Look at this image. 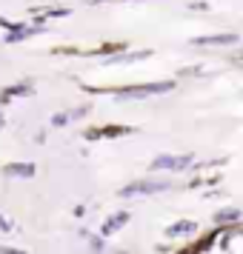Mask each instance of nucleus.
I'll return each mask as SVG.
<instances>
[{
	"label": "nucleus",
	"mask_w": 243,
	"mask_h": 254,
	"mask_svg": "<svg viewBox=\"0 0 243 254\" xmlns=\"http://www.w3.org/2000/svg\"><path fill=\"white\" fill-rule=\"evenodd\" d=\"M166 189H169L166 180H138V183L123 186L117 194H120V197H135V194H155V191H166Z\"/></svg>",
	"instance_id": "obj_1"
},
{
	"label": "nucleus",
	"mask_w": 243,
	"mask_h": 254,
	"mask_svg": "<svg viewBox=\"0 0 243 254\" xmlns=\"http://www.w3.org/2000/svg\"><path fill=\"white\" fill-rule=\"evenodd\" d=\"M172 80L166 83H149V86H132V89H115V94L120 97H149V94H163V92H172Z\"/></svg>",
	"instance_id": "obj_2"
},
{
	"label": "nucleus",
	"mask_w": 243,
	"mask_h": 254,
	"mask_svg": "<svg viewBox=\"0 0 243 254\" xmlns=\"http://www.w3.org/2000/svg\"><path fill=\"white\" fill-rule=\"evenodd\" d=\"M189 163H192V154H180V157L163 154V157H158L152 163V172H183Z\"/></svg>",
	"instance_id": "obj_3"
},
{
	"label": "nucleus",
	"mask_w": 243,
	"mask_h": 254,
	"mask_svg": "<svg viewBox=\"0 0 243 254\" xmlns=\"http://www.w3.org/2000/svg\"><path fill=\"white\" fill-rule=\"evenodd\" d=\"M126 223H129V214H126V211H117V214H112V217L106 220L103 226H100V237H112V234H115L117 229H123Z\"/></svg>",
	"instance_id": "obj_4"
},
{
	"label": "nucleus",
	"mask_w": 243,
	"mask_h": 254,
	"mask_svg": "<svg viewBox=\"0 0 243 254\" xmlns=\"http://www.w3.org/2000/svg\"><path fill=\"white\" fill-rule=\"evenodd\" d=\"M6 177H35V163H12L6 166Z\"/></svg>",
	"instance_id": "obj_5"
},
{
	"label": "nucleus",
	"mask_w": 243,
	"mask_h": 254,
	"mask_svg": "<svg viewBox=\"0 0 243 254\" xmlns=\"http://www.w3.org/2000/svg\"><path fill=\"white\" fill-rule=\"evenodd\" d=\"M243 214H241V208H220L218 214H215V226H226V223H238Z\"/></svg>",
	"instance_id": "obj_6"
},
{
	"label": "nucleus",
	"mask_w": 243,
	"mask_h": 254,
	"mask_svg": "<svg viewBox=\"0 0 243 254\" xmlns=\"http://www.w3.org/2000/svg\"><path fill=\"white\" fill-rule=\"evenodd\" d=\"M195 223L192 220H180V223H174V226H169L166 229V237H180V234H195Z\"/></svg>",
	"instance_id": "obj_7"
},
{
	"label": "nucleus",
	"mask_w": 243,
	"mask_h": 254,
	"mask_svg": "<svg viewBox=\"0 0 243 254\" xmlns=\"http://www.w3.org/2000/svg\"><path fill=\"white\" fill-rule=\"evenodd\" d=\"M195 43H209V46H223V43H238V35H212V37H197Z\"/></svg>",
	"instance_id": "obj_8"
},
{
	"label": "nucleus",
	"mask_w": 243,
	"mask_h": 254,
	"mask_svg": "<svg viewBox=\"0 0 243 254\" xmlns=\"http://www.w3.org/2000/svg\"><path fill=\"white\" fill-rule=\"evenodd\" d=\"M83 115H86V109H72V112H60V115L52 117V123H55V126H66L69 120H78V117H83Z\"/></svg>",
	"instance_id": "obj_9"
},
{
	"label": "nucleus",
	"mask_w": 243,
	"mask_h": 254,
	"mask_svg": "<svg viewBox=\"0 0 243 254\" xmlns=\"http://www.w3.org/2000/svg\"><path fill=\"white\" fill-rule=\"evenodd\" d=\"M123 131H129V128H123V126L120 128H94V131H89V137H103V134L106 137H115V134H123Z\"/></svg>",
	"instance_id": "obj_10"
},
{
	"label": "nucleus",
	"mask_w": 243,
	"mask_h": 254,
	"mask_svg": "<svg viewBox=\"0 0 243 254\" xmlns=\"http://www.w3.org/2000/svg\"><path fill=\"white\" fill-rule=\"evenodd\" d=\"M0 254H26V252H20V249H12V246H3V249H0Z\"/></svg>",
	"instance_id": "obj_11"
},
{
	"label": "nucleus",
	"mask_w": 243,
	"mask_h": 254,
	"mask_svg": "<svg viewBox=\"0 0 243 254\" xmlns=\"http://www.w3.org/2000/svg\"><path fill=\"white\" fill-rule=\"evenodd\" d=\"M0 231H12V223H6V220H3V214H0Z\"/></svg>",
	"instance_id": "obj_12"
},
{
	"label": "nucleus",
	"mask_w": 243,
	"mask_h": 254,
	"mask_svg": "<svg viewBox=\"0 0 243 254\" xmlns=\"http://www.w3.org/2000/svg\"><path fill=\"white\" fill-rule=\"evenodd\" d=\"M0 103H3V100H0Z\"/></svg>",
	"instance_id": "obj_13"
}]
</instances>
